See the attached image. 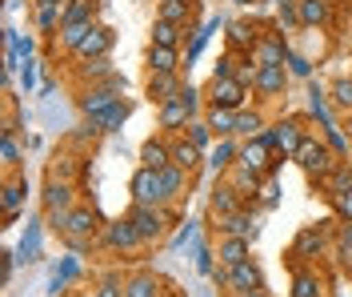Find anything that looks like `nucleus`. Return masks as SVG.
<instances>
[{
    "instance_id": "58",
    "label": "nucleus",
    "mask_w": 352,
    "mask_h": 297,
    "mask_svg": "<svg viewBox=\"0 0 352 297\" xmlns=\"http://www.w3.org/2000/svg\"><path fill=\"white\" fill-rule=\"evenodd\" d=\"M276 4H280V0H276Z\"/></svg>"
},
{
    "instance_id": "1",
    "label": "nucleus",
    "mask_w": 352,
    "mask_h": 297,
    "mask_svg": "<svg viewBox=\"0 0 352 297\" xmlns=\"http://www.w3.org/2000/svg\"><path fill=\"white\" fill-rule=\"evenodd\" d=\"M296 165L305 169V173H312L316 181L320 177H329L332 169H336V153L329 149V141H316V137H305L300 141V149H296Z\"/></svg>"
},
{
    "instance_id": "38",
    "label": "nucleus",
    "mask_w": 352,
    "mask_h": 297,
    "mask_svg": "<svg viewBox=\"0 0 352 297\" xmlns=\"http://www.w3.org/2000/svg\"><path fill=\"white\" fill-rule=\"evenodd\" d=\"M324 281L316 274H296V285H292V297H320Z\"/></svg>"
},
{
    "instance_id": "9",
    "label": "nucleus",
    "mask_w": 352,
    "mask_h": 297,
    "mask_svg": "<svg viewBox=\"0 0 352 297\" xmlns=\"http://www.w3.org/2000/svg\"><path fill=\"white\" fill-rule=\"evenodd\" d=\"M104 245L116 253H132L144 245V237H140V229L132 225V217H120V221H112L109 229H104Z\"/></svg>"
},
{
    "instance_id": "8",
    "label": "nucleus",
    "mask_w": 352,
    "mask_h": 297,
    "mask_svg": "<svg viewBox=\"0 0 352 297\" xmlns=\"http://www.w3.org/2000/svg\"><path fill=\"white\" fill-rule=\"evenodd\" d=\"M52 229H56L60 237H92V233H96V209L72 205Z\"/></svg>"
},
{
    "instance_id": "31",
    "label": "nucleus",
    "mask_w": 352,
    "mask_h": 297,
    "mask_svg": "<svg viewBox=\"0 0 352 297\" xmlns=\"http://www.w3.org/2000/svg\"><path fill=\"white\" fill-rule=\"evenodd\" d=\"M116 72H112V61L109 57H96V61H85V69H80V81H92V85H100V81H112Z\"/></svg>"
},
{
    "instance_id": "15",
    "label": "nucleus",
    "mask_w": 352,
    "mask_h": 297,
    "mask_svg": "<svg viewBox=\"0 0 352 297\" xmlns=\"http://www.w3.org/2000/svg\"><path fill=\"white\" fill-rule=\"evenodd\" d=\"M112 48V28H104V24H96L92 32H88L85 41H80V48H76V57L80 61H96V57H109Z\"/></svg>"
},
{
    "instance_id": "25",
    "label": "nucleus",
    "mask_w": 352,
    "mask_h": 297,
    "mask_svg": "<svg viewBox=\"0 0 352 297\" xmlns=\"http://www.w3.org/2000/svg\"><path fill=\"white\" fill-rule=\"evenodd\" d=\"M92 28H96V21H72V24H60V48L76 52V48H80V41H85Z\"/></svg>"
},
{
    "instance_id": "54",
    "label": "nucleus",
    "mask_w": 352,
    "mask_h": 297,
    "mask_svg": "<svg viewBox=\"0 0 352 297\" xmlns=\"http://www.w3.org/2000/svg\"><path fill=\"white\" fill-rule=\"evenodd\" d=\"M232 4H256V0H232Z\"/></svg>"
},
{
    "instance_id": "24",
    "label": "nucleus",
    "mask_w": 352,
    "mask_h": 297,
    "mask_svg": "<svg viewBox=\"0 0 352 297\" xmlns=\"http://www.w3.org/2000/svg\"><path fill=\"white\" fill-rule=\"evenodd\" d=\"M140 161L148 165V169H164V165H173V145H164V141H144V149H140Z\"/></svg>"
},
{
    "instance_id": "17",
    "label": "nucleus",
    "mask_w": 352,
    "mask_h": 297,
    "mask_svg": "<svg viewBox=\"0 0 352 297\" xmlns=\"http://www.w3.org/2000/svg\"><path fill=\"white\" fill-rule=\"evenodd\" d=\"M217 257H220V265H224V269H232V265L248 261V237H220Z\"/></svg>"
},
{
    "instance_id": "22",
    "label": "nucleus",
    "mask_w": 352,
    "mask_h": 297,
    "mask_svg": "<svg viewBox=\"0 0 352 297\" xmlns=\"http://www.w3.org/2000/svg\"><path fill=\"white\" fill-rule=\"evenodd\" d=\"M200 153H204V149H197L188 137H176L173 141V165H176V169H184V173H192V169L200 165Z\"/></svg>"
},
{
    "instance_id": "51",
    "label": "nucleus",
    "mask_w": 352,
    "mask_h": 297,
    "mask_svg": "<svg viewBox=\"0 0 352 297\" xmlns=\"http://www.w3.org/2000/svg\"><path fill=\"white\" fill-rule=\"evenodd\" d=\"M96 297H124V289H120L116 281H104V285H100V294H96Z\"/></svg>"
},
{
    "instance_id": "23",
    "label": "nucleus",
    "mask_w": 352,
    "mask_h": 297,
    "mask_svg": "<svg viewBox=\"0 0 352 297\" xmlns=\"http://www.w3.org/2000/svg\"><path fill=\"white\" fill-rule=\"evenodd\" d=\"M236 109H220V105H208V116H204V121H208V125H212V133H217V137H232V133H236Z\"/></svg>"
},
{
    "instance_id": "42",
    "label": "nucleus",
    "mask_w": 352,
    "mask_h": 297,
    "mask_svg": "<svg viewBox=\"0 0 352 297\" xmlns=\"http://www.w3.org/2000/svg\"><path fill=\"white\" fill-rule=\"evenodd\" d=\"M332 101H336V109L352 113V81H336L332 85Z\"/></svg>"
},
{
    "instance_id": "39",
    "label": "nucleus",
    "mask_w": 352,
    "mask_h": 297,
    "mask_svg": "<svg viewBox=\"0 0 352 297\" xmlns=\"http://www.w3.org/2000/svg\"><path fill=\"white\" fill-rule=\"evenodd\" d=\"M236 133H241V137H261L264 133V116L261 113H244L241 109V116H236Z\"/></svg>"
},
{
    "instance_id": "44",
    "label": "nucleus",
    "mask_w": 352,
    "mask_h": 297,
    "mask_svg": "<svg viewBox=\"0 0 352 297\" xmlns=\"http://www.w3.org/2000/svg\"><path fill=\"white\" fill-rule=\"evenodd\" d=\"M324 141H329V149L340 157V153H349V141H344V133L340 129H324Z\"/></svg>"
},
{
    "instance_id": "7",
    "label": "nucleus",
    "mask_w": 352,
    "mask_h": 297,
    "mask_svg": "<svg viewBox=\"0 0 352 297\" xmlns=\"http://www.w3.org/2000/svg\"><path fill=\"white\" fill-rule=\"evenodd\" d=\"M41 205H44V213H48V221L56 225V221L65 217L68 209H72V181H60V177H52V181L44 185Z\"/></svg>"
},
{
    "instance_id": "4",
    "label": "nucleus",
    "mask_w": 352,
    "mask_h": 297,
    "mask_svg": "<svg viewBox=\"0 0 352 297\" xmlns=\"http://www.w3.org/2000/svg\"><path fill=\"white\" fill-rule=\"evenodd\" d=\"M261 137L272 145V153H280V157H296V149H300V141H305L308 133H305V125L292 116V121H280V125L264 129Z\"/></svg>"
},
{
    "instance_id": "18",
    "label": "nucleus",
    "mask_w": 352,
    "mask_h": 297,
    "mask_svg": "<svg viewBox=\"0 0 352 297\" xmlns=\"http://www.w3.org/2000/svg\"><path fill=\"white\" fill-rule=\"evenodd\" d=\"M296 17H300L305 28H312V24H329L332 0H296Z\"/></svg>"
},
{
    "instance_id": "3",
    "label": "nucleus",
    "mask_w": 352,
    "mask_h": 297,
    "mask_svg": "<svg viewBox=\"0 0 352 297\" xmlns=\"http://www.w3.org/2000/svg\"><path fill=\"white\" fill-rule=\"evenodd\" d=\"M132 201H136V205H164V201H168L164 181H160V169L140 165V169L132 173Z\"/></svg>"
},
{
    "instance_id": "11",
    "label": "nucleus",
    "mask_w": 352,
    "mask_h": 297,
    "mask_svg": "<svg viewBox=\"0 0 352 297\" xmlns=\"http://www.w3.org/2000/svg\"><path fill=\"white\" fill-rule=\"evenodd\" d=\"M288 76H292V72H288L285 65H261L252 89L261 92V96H280V92L288 89Z\"/></svg>"
},
{
    "instance_id": "28",
    "label": "nucleus",
    "mask_w": 352,
    "mask_h": 297,
    "mask_svg": "<svg viewBox=\"0 0 352 297\" xmlns=\"http://www.w3.org/2000/svg\"><path fill=\"white\" fill-rule=\"evenodd\" d=\"M236 157H241V149H236L228 137H220V145L208 153V165H212L217 173H224V169H232V165H236Z\"/></svg>"
},
{
    "instance_id": "14",
    "label": "nucleus",
    "mask_w": 352,
    "mask_h": 297,
    "mask_svg": "<svg viewBox=\"0 0 352 297\" xmlns=\"http://www.w3.org/2000/svg\"><path fill=\"white\" fill-rule=\"evenodd\" d=\"M220 237H256V217L252 209H236L228 217H220Z\"/></svg>"
},
{
    "instance_id": "2",
    "label": "nucleus",
    "mask_w": 352,
    "mask_h": 297,
    "mask_svg": "<svg viewBox=\"0 0 352 297\" xmlns=\"http://www.w3.org/2000/svg\"><path fill=\"white\" fill-rule=\"evenodd\" d=\"M116 105H120V76H112L104 85H92V89H85V96H80V113H85L88 121L104 116L109 109H116Z\"/></svg>"
},
{
    "instance_id": "6",
    "label": "nucleus",
    "mask_w": 352,
    "mask_h": 297,
    "mask_svg": "<svg viewBox=\"0 0 352 297\" xmlns=\"http://www.w3.org/2000/svg\"><path fill=\"white\" fill-rule=\"evenodd\" d=\"M132 225L140 229V237H144V245L148 241H160L164 237V225H168V213L160 205H132Z\"/></svg>"
},
{
    "instance_id": "37",
    "label": "nucleus",
    "mask_w": 352,
    "mask_h": 297,
    "mask_svg": "<svg viewBox=\"0 0 352 297\" xmlns=\"http://www.w3.org/2000/svg\"><path fill=\"white\" fill-rule=\"evenodd\" d=\"M24 197H28V185H24V181H8V185H4V213L12 217V213L24 205Z\"/></svg>"
},
{
    "instance_id": "26",
    "label": "nucleus",
    "mask_w": 352,
    "mask_h": 297,
    "mask_svg": "<svg viewBox=\"0 0 352 297\" xmlns=\"http://www.w3.org/2000/svg\"><path fill=\"white\" fill-rule=\"evenodd\" d=\"M320 249H324V233H320L316 225L300 229V237H296V245H292V253H296V257H316Z\"/></svg>"
},
{
    "instance_id": "36",
    "label": "nucleus",
    "mask_w": 352,
    "mask_h": 297,
    "mask_svg": "<svg viewBox=\"0 0 352 297\" xmlns=\"http://www.w3.org/2000/svg\"><path fill=\"white\" fill-rule=\"evenodd\" d=\"M184 129H188L184 137L192 141L197 149H208V141H212V125H208V121H200V116H192V121H188Z\"/></svg>"
},
{
    "instance_id": "19",
    "label": "nucleus",
    "mask_w": 352,
    "mask_h": 297,
    "mask_svg": "<svg viewBox=\"0 0 352 297\" xmlns=\"http://www.w3.org/2000/svg\"><path fill=\"white\" fill-rule=\"evenodd\" d=\"M241 189H232V185H217V189H212V201H208V205H212V213H217V217H228V213H236V209H244L241 205Z\"/></svg>"
},
{
    "instance_id": "27",
    "label": "nucleus",
    "mask_w": 352,
    "mask_h": 297,
    "mask_svg": "<svg viewBox=\"0 0 352 297\" xmlns=\"http://www.w3.org/2000/svg\"><path fill=\"white\" fill-rule=\"evenodd\" d=\"M176 65H180L176 48H164V45L148 48V72H176Z\"/></svg>"
},
{
    "instance_id": "53",
    "label": "nucleus",
    "mask_w": 352,
    "mask_h": 297,
    "mask_svg": "<svg viewBox=\"0 0 352 297\" xmlns=\"http://www.w3.org/2000/svg\"><path fill=\"white\" fill-rule=\"evenodd\" d=\"M241 297H264V294H261V289H252V294H241Z\"/></svg>"
},
{
    "instance_id": "55",
    "label": "nucleus",
    "mask_w": 352,
    "mask_h": 297,
    "mask_svg": "<svg viewBox=\"0 0 352 297\" xmlns=\"http://www.w3.org/2000/svg\"><path fill=\"white\" fill-rule=\"evenodd\" d=\"M349 141H352V113H349Z\"/></svg>"
},
{
    "instance_id": "21",
    "label": "nucleus",
    "mask_w": 352,
    "mask_h": 297,
    "mask_svg": "<svg viewBox=\"0 0 352 297\" xmlns=\"http://www.w3.org/2000/svg\"><path fill=\"white\" fill-rule=\"evenodd\" d=\"M192 12H197L192 0H160V12H156V17L180 24V28H188V24H192Z\"/></svg>"
},
{
    "instance_id": "35",
    "label": "nucleus",
    "mask_w": 352,
    "mask_h": 297,
    "mask_svg": "<svg viewBox=\"0 0 352 297\" xmlns=\"http://www.w3.org/2000/svg\"><path fill=\"white\" fill-rule=\"evenodd\" d=\"M160 181H164V193H168V201H173L176 193L188 185V173H184V169H176V165H164V169H160Z\"/></svg>"
},
{
    "instance_id": "16",
    "label": "nucleus",
    "mask_w": 352,
    "mask_h": 297,
    "mask_svg": "<svg viewBox=\"0 0 352 297\" xmlns=\"http://www.w3.org/2000/svg\"><path fill=\"white\" fill-rule=\"evenodd\" d=\"M261 28L248 21H236L228 24V45H232V52H256V45H261Z\"/></svg>"
},
{
    "instance_id": "47",
    "label": "nucleus",
    "mask_w": 352,
    "mask_h": 297,
    "mask_svg": "<svg viewBox=\"0 0 352 297\" xmlns=\"http://www.w3.org/2000/svg\"><path fill=\"white\" fill-rule=\"evenodd\" d=\"M288 72L292 76H312V65H308L305 57H288Z\"/></svg>"
},
{
    "instance_id": "57",
    "label": "nucleus",
    "mask_w": 352,
    "mask_h": 297,
    "mask_svg": "<svg viewBox=\"0 0 352 297\" xmlns=\"http://www.w3.org/2000/svg\"><path fill=\"white\" fill-rule=\"evenodd\" d=\"M85 297H96V294H85Z\"/></svg>"
},
{
    "instance_id": "12",
    "label": "nucleus",
    "mask_w": 352,
    "mask_h": 297,
    "mask_svg": "<svg viewBox=\"0 0 352 297\" xmlns=\"http://www.w3.org/2000/svg\"><path fill=\"white\" fill-rule=\"evenodd\" d=\"M180 89H184V85H180L176 72H153V76H148V101H153V105H168V101H176Z\"/></svg>"
},
{
    "instance_id": "56",
    "label": "nucleus",
    "mask_w": 352,
    "mask_h": 297,
    "mask_svg": "<svg viewBox=\"0 0 352 297\" xmlns=\"http://www.w3.org/2000/svg\"><path fill=\"white\" fill-rule=\"evenodd\" d=\"M349 32H352V8H349Z\"/></svg>"
},
{
    "instance_id": "52",
    "label": "nucleus",
    "mask_w": 352,
    "mask_h": 297,
    "mask_svg": "<svg viewBox=\"0 0 352 297\" xmlns=\"http://www.w3.org/2000/svg\"><path fill=\"white\" fill-rule=\"evenodd\" d=\"M36 4H65V0H36Z\"/></svg>"
},
{
    "instance_id": "30",
    "label": "nucleus",
    "mask_w": 352,
    "mask_h": 297,
    "mask_svg": "<svg viewBox=\"0 0 352 297\" xmlns=\"http://www.w3.org/2000/svg\"><path fill=\"white\" fill-rule=\"evenodd\" d=\"M320 185L329 189L332 197H344V193H352V169H344V165H336L329 177H320Z\"/></svg>"
},
{
    "instance_id": "45",
    "label": "nucleus",
    "mask_w": 352,
    "mask_h": 297,
    "mask_svg": "<svg viewBox=\"0 0 352 297\" xmlns=\"http://www.w3.org/2000/svg\"><path fill=\"white\" fill-rule=\"evenodd\" d=\"M16 161H21V145L12 133H4V165H16Z\"/></svg>"
},
{
    "instance_id": "20",
    "label": "nucleus",
    "mask_w": 352,
    "mask_h": 297,
    "mask_svg": "<svg viewBox=\"0 0 352 297\" xmlns=\"http://www.w3.org/2000/svg\"><path fill=\"white\" fill-rule=\"evenodd\" d=\"M192 121V113H188V105L176 96V101H168V105H160V129H168V133H176V129H184Z\"/></svg>"
},
{
    "instance_id": "10",
    "label": "nucleus",
    "mask_w": 352,
    "mask_h": 297,
    "mask_svg": "<svg viewBox=\"0 0 352 297\" xmlns=\"http://www.w3.org/2000/svg\"><path fill=\"white\" fill-rule=\"evenodd\" d=\"M224 285H228L232 294H252V289H261V269L252 265V257L241 261V265H232V269H224Z\"/></svg>"
},
{
    "instance_id": "32",
    "label": "nucleus",
    "mask_w": 352,
    "mask_h": 297,
    "mask_svg": "<svg viewBox=\"0 0 352 297\" xmlns=\"http://www.w3.org/2000/svg\"><path fill=\"white\" fill-rule=\"evenodd\" d=\"M180 24H173V21H160L156 17V24H153V45H164V48H176L180 45Z\"/></svg>"
},
{
    "instance_id": "43",
    "label": "nucleus",
    "mask_w": 352,
    "mask_h": 297,
    "mask_svg": "<svg viewBox=\"0 0 352 297\" xmlns=\"http://www.w3.org/2000/svg\"><path fill=\"white\" fill-rule=\"evenodd\" d=\"M276 197H280V189H276V181H272V177H261V189H256V201H261V205H276Z\"/></svg>"
},
{
    "instance_id": "33",
    "label": "nucleus",
    "mask_w": 352,
    "mask_h": 297,
    "mask_svg": "<svg viewBox=\"0 0 352 297\" xmlns=\"http://www.w3.org/2000/svg\"><path fill=\"white\" fill-rule=\"evenodd\" d=\"M129 113H132V109H129V101H120L116 109H109V113H104V116H96L92 125H96L100 133H116V129H120V125L129 121Z\"/></svg>"
},
{
    "instance_id": "46",
    "label": "nucleus",
    "mask_w": 352,
    "mask_h": 297,
    "mask_svg": "<svg viewBox=\"0 0 352 297\" xmlns=\"http://www.w3.org/2000/svg\"><path fill=\"white\" fill-rule=\"evenodd\" d=\"M180 101H184V105H188V113H192V116L200 113V92L192 89V85H184V89H180Z\"/></svg>"
},
{
    "instance_id": "49",
    "label": "nucleus",
    "mask_w": 352,
    "mask_h": 297,
    "mask_svg": "<svg viewBox=\"0 0 352 297\" xmlns=\"http://www.w3.org/2000/svg\"><path fill=\"white\" fill-rule=\"evenodd\" d=\"M212 257H217L212 249H200V257H197V269H200V274H212Z\"/></svg>"
},
{
    "instance_id": "34",
    "label": "nucleus",
    "mask_w": 352,
    "mask_h": 297,
    "mask_svg": "<svg viewBox=\"0 0 352 297\" xmlns=\"http://www.w3.org/2000/svg\"><path fill=\"white\" fill-rule=\"evenodd\" d=\"M72 21H96V0H65V21L60 24Z\"/></svg>"
},
{
    "instance_id": "13",
    "label": "nucleus",
    "mask_w": 352,
    "mask_h": 297,
    "mask_svg": "<svg viewBox=\"0 0 352 297\" xmlns=\"http://www.w3.org/2000/svg\"><path fill=\"white\" fill-rule=\"evenodd\" d=\"M256 65H285L288 61V41L285 32H268V37H261V45H256Z\"/></svg>"
},
{
    "instance_id": "5",
    "label": "nucleus",
    "mask_w": 352,
    "mask_h": 297,
    "mask_svg": "<svg viewBox=\"0 0 352 297\" xmlns=\"http://www.w3.org/2000/svg\"><path fill=\"white\" fill-rule=\"evenodd\" d=\"M208 101H212V105H220V109H236V113H241L244 101H248V85H241L236 76H212Z\"/></svg>"
},
{
    "instance_id": "48",
    "label": "nucleus",
    "mask_w": 352,
    "mask_h": 297,
    "mask_svg": "<svg viewBox=\"0 0 352 297\" xmlns=\"http://www.w3.org/2000/svg\"><path fill=\"white\" fill-rule=\"evenodd\" d=\"M332 201H336V213L352 221V193H344V197H332Z\"/></svg>"
},
{
    "instance_id": "29",
    "label": "nucleus",
    "mask_w": 352,
    "mask_h": 297,
    "mask_svg": "<svg viewBox=\"0 0 352 297\" xmlns=\"http://www.w3.org/2000/svg\"><path fill=\"white\" fill-rule=\"evenodd\" d=\"M65 21V4H36V28L41 32H60Z\"/></svg>"
},
{
    "instance_id": "50",
    "label": "nucleus",
    "mask_w": 352,
    "mask_h": 297,
    "mask_svg": "<svg viewBox=\"0 0 352 297\" xmlns=\"http://www.w3.org/2000/svg\"><path fill=\"white\" fill-rule=\"evenodd\" d=\"M24 89H32V85H36V61H24Z\"/></svg>"
},
{
    "instance_id": "41",
    "label": "nucleus",
    "mask_w": 352,
    "mask_h": 297,
    "mask_svg": "<svg viewBox=\"0 0 352 297\" xmlns=\"http://www.w3.org/2000/svg\"><path fill=\"white\" fill-rule=\"evenodd\" d=\"M36 253H41V229L32 225L21 241V261H36Z\"/></svg>"
},
{
    "instance_id": "40",
    "label": "nucleus",
    "mask_w": 352,
    "mask_h": 297,
    "mask_svg": "<svg viewBox=\"0 0 352 297\" xmlns=\"http://www.w3.org/2000/svg\"><path fill=\"white\" fill-rule=\"evenodd\" d=\"M124 297H160L153 277H132L129 285H124Z\"/></svg>"
}]
</instances>
